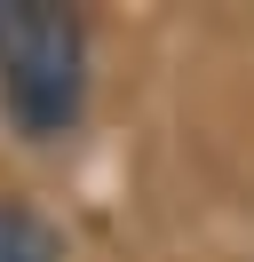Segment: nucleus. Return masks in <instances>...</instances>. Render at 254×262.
Listing matches in <instances>:
<instances>
[{
	"mask_svg": "<svg viewBox=\"0 0 254 262\" xmlns=\"http://www.w3.org/2000/svg\"><path fill=\"white\" fill-rule=\"evenodd\" d=\"M88 24L64 0H0V112L24 143H64L88 119Z\"/></svg>",
	"mask_w": 254,
	"mask_h": 262,
	"instance_id": "obj_1",
	"label": "nucleus"
},
{
	"mask_svg": "<svg viewBox=\"0 0 254 262\" xmlns=\"http://www.w3.org/2000/svg\"><path fill=\"white\" fill-rule=\"evenodd\" d=\"M0 262H64V238L40 207L24 199H0Z\"/></svg>",
	"mask_w": 254,
	"mask_h": 262,
	"instance_id": "obj_2",
	"label": "nucleus"
}]
</instances>
